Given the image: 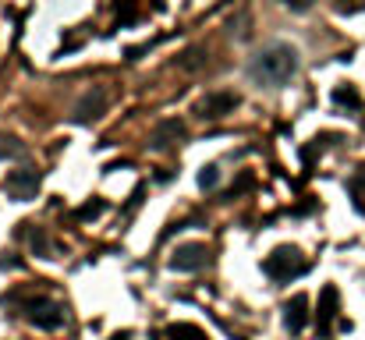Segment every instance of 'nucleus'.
<instances>
[{
  "label": "nucleus",
  "instance_id": "9b49d317",
  "mask_svg": "<svg viewBox=\"0 0 365 340\" xmlns=\"http://www.w3.org/2000/svg\"><path fill=\"white\" fill-rule=\"evenodd\" d=\"M334 103H337V107H348V110H362V96H359V89L348 86V82L334 89Z\"/></svg>",
  "mask_w": 365,
  "mask_h": 340
},
{
  "label": "nucleus",
  "instance_id": "2eb2a0df",
  "mask_svg": "<svg viewBox=\"0 0 365 340\" xmlns=\"http://www.w3.org/2000/svg\"><path fill=\"white\" fill-rule=\"evenodd\" d=\"M217 181H220V167H217V163H210V167L199 170V188L210 192V188H217Z\"/></svg>",
  "mask_w": 365,
  "mask_h": 340
},
{
  "label": "nucleus",
  "instance_id": "f257e3e1",
  "mask_svg": "<svg viewBox=\"0 0 365 340\" xmlns=\"http://www.w3.org/2000/svg\"><path fill=\"white\" fill-rule=\"evenodd\" d=\"M248 75L255 82H262V86H273V89L277 86H287L298 75V50L287 46V43H269V46H262L252 57Z\"/></svg>",
  "mask_w": 365,
  "mask_h": 340
},
{
  "label": "nucleus",
  "instance_id": "f8f14e48",
  "mask_svg": "<svg viewBox=\"0 0 365 340\" xmlns=\"http://www.w3.org/2000/svg\"><path fill=\"white\" fill-rule=\"evenodd\" d=\"M25 156H29V149H25L18 138L0 135V160H25Z\"/></svg>",
  "mask_w": 365,
  "mask_h": 340
},
{
  "label": "nucleus",
  "instance_id": "39448f33",
  "mask_svg": "<svg viewBox=\"0 0 365 340\" xmlns=\"http://www.w3.org/2000/svg\"><path fill=\"white\" fill-rule=\"evenodd\" d=\"M238 93H227V89H220V93H206L202 100H199V107L195 113L202 117V120H224L227 113L238 110Z\"/></svg>",
  "mask_w": 365,
  "mask_h": 340
},
{
  "label": "nucleus",
  "instance_id": "a211bd4d",
  "mask_svg": "<svg viewBox=\"0 0 365 340\" xmlns=\"http://www.w3.org/2000/svg\"><path fill=\"white\" fill-rule=\"evenodd\" d=\"M280 7H287V11H294V14H302V11H309L312 7V0H277Z\"/></svg>",
  "mask_w": 365,
  "mask_h": 340
},
{
  "label": "nucleus",
  "instance_id": "6e6552de",
  "mask_svg": "<svg viewBox=\"0 0 365 340\" xmlns=\"http://www.w3.org/2000/svg\"><path fill=\"white\" fill-rule=\"evenodd\" d=\"M206 262H210V248H206V244H181V248L174 252V259H170V266L181 269V273L202 269Z\"/></svg>",
  "mask_w": 365,
  "mask_h": 340
},
{
  "label": "nucleus",
  "instance_id": "6ab92c4d",
  "mask_svg": "<svg viewBox=\"0 0 365 340\" xmlns=\"http://www.w3.org/2000/svg\"><path fill=\"white\" fill-rule=\"evenodd\" d=\"M362 7H365V0H337V11H344V14H355Z\"/></svg>",
  "mask_w": 365,
  "mask_h": 340
},
{
  "label": "nucleus",
  "instance_id": "7ed1b4c3",
  "mask_svg": "<svg viewBox=\"0 0 365 340\" xmlns=\"http://www.w3.org/2000/svg\"><path fill=\"white\" fill-rule=\"evenodd\" d=\"M21 309H25L29 323H36V326H43V330L64 326V305L53 302V298H29V302H21Z\"/></svg>",
  "mask_w": 365,
  "mask_h": 340
},
{
  "label": "nucleus",
  "instance_id": "dca6fc26",
  "mask_svg": "<svg viewBox=\"0 0 365 340\" xmlns=\"http://www.w3.org/2000/svg\"><path fill=\"white\" fill-rule=\"evenodd\" d=\"M29 244H32L39 255H46V259H50V241H46V234H43L39 227H36V230H29Z\"/></svg>",
  "mask_w": 365,
  "mask_h": 340
},
{
  "label": "nucleus",
  "instance_id": "f03ea898",
  "mask_svg": "<svg viewBox=\"0 0 365 340\" xmlns=\"http://www.w3.org/2000/svg\"><path fill=\"white\" fill-rule=\"evenodd\" d=\"M262 269H266L273 280H291V277H302V273H305V259H302V252H298V248L280 244L273 255H266Z\"/></svg>",
  "mask_w": 365,
  "mask_h": 340
},
{
  "label": "nucleus",
  "instance_id": "4468645a",
  "mask_svg": "<svg viewBox=\"0 0 365 340\" xmlns=\"http://www.w3.org/2000/svg\"><path fill=\"white\" fill-rule=\"evenodd\" d=\"M334 312H337V291L327 287V291H323V305H319V323L327 326V323L334 319Z\"/></svg>",
  "mask_w": 365,
  "mask_h": 340
},
{
  "label": "nucleus",
  "instance_id": "0eeeda50",
  "mask_svg": "<svg viewBox=\"0 0 365 340\" xmlns=\"http://www.w3.org/2000/svg\"><path fill=\"white\" fill-rule=\"evenodd\" d=\"M7 192H11V199H18V202L36 199V192H39V174H36V170H11V174H7Z\"/></svg>",
  "mask_w": 365,
  "mask_h": 340
},
{
  "label": "nucleus",
  "instance_id": "ddd939ff",
  "mask_svg": "<svg viewBox=\"0 0 365 340\" xmlns=\"http://www.w3.org/2000/svg\"><path fill=\"white\" fill-rule=\"evenodd\" d=\"M170 340H210L199 326H192V323H178V326H170V334H167Z\"/></svg>",
  "mask_w": 365,
  "mask_h": 340
},
{
  "label": "nucleus",
  "instance_id": "423d86ee",
  "mask_svg": "<svg viewBox=\"0 0 365 340\" xmlns=\"http://www.w3.org/2000/svg\"><path fill=\"white\" fill-rule=\"evenodd\" d=\"M185 135H188V128H185V120H181V117H163V120L149 131V149L163 153V149H170L174 142H181Z\"/></svg>",
  "mask_w": 365,
  "mask_h": 340
},
{
  "label": "nucleus",
  "instance_id": "20e7f679",
  "mask_svg": "<svg viewBox=\"0 0 365 340\" xmlns=\"http://www.w3.org/2000/svg\"><path fill=\"white\" fill-rule=\"evenodd\" d=\"M110 107V89L107 86H93V89H86L82 96H78V103H75V120L78 124H93V120H100L103 113Z\"/></svg>",
  "mask_w": 365,
  "mask_h": 340
},
{
  "label": "nucleus",
  "instance_id": "9d476101",
  "mask_svg": "<svg viewBox=\"0 0 365 340\" xmlns=\"http://www.w3.org/2000/svg\"><path fill=\"white\" fill-rule=\"evenodd\" d=\"M284 319H287V330H291V334H298V330L305 326V298H302V294L287 302V309H284Z\"/></svg>",
  "mask_w": 365,
  "mask_h": 340
},
{
  "label": "nucleus",
  "instance_id": "1a4fd4ad",
  "mask_svg": "<svg viewBox=\"0 0 365 340\" xmlns=\"http://www.w3.org/2000/svg\"><path fill=\"white\" fill-rule=\"evenodd\" d=\"M206 61H210L206 46H188V50L178 57V68H181V71H199V68H206Z\"/></svg>",
  "mask_w": 365,
  "mask_h": 340
},
{
  "label": "nucleus",
  "instance_id": "f3484780",
  "mask_svg": "<svg viewBox=\"0 0 365 340\" xmlns=\"http://www.w3.org/2000/svg\"><path fill=\"white\" fill-rule=\"evenodd\" d=\"M103 210H107V202H103V199H96V202H86L75 217H78V220H89V217H100Z\"/></svg>",
  "mask_w": 365,
  "mask_h": 340
}]
</instances>
